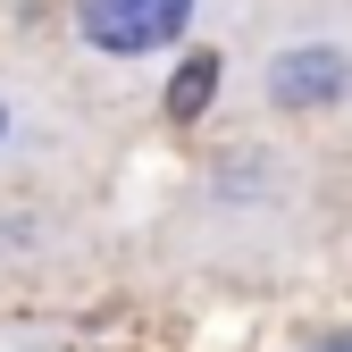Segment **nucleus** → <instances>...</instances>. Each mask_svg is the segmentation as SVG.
I'll use <instances>...</instances> for the list:
<instances>
[{
  "instance_id": "obj_1",
  "label": "nucleus",
  "mask_w": 352,
  "mask_h": 352,
  "mask_svg": "<svg viewBox=\"0 0 352 352\" xmlns=\"http://www.w3.org/2000/svg\"><path fill=\"white\" fill-rule=\"evenodd\" d=\"M235 76L252 118L277 135H352V0H260Z\"/></svg>"
},
{
  "instance_id": "obj_2",
  "label": "nucleus",
  "mask_w": 352,
  "mask_h": 352,
  "mask_svg": "<svg viewBox=\"0 0 352 352\" xmlns=\"http://www.w3.org/2000/svg\"><path fill=\"white\" fill-rule=\"evenodd\" d=\"M185 227L193 243H210L218 260H260V252H285L311 227V160L285 151V143H227L210 151L201 176L185 185V210L168 218Z\"/></svg>"
},
{
  "instance_id": "obj_3",
  "label": "nucleus",
  "mask_w": 352,
  "mask_h": 352,
  "mask_svg": "<svg viewBox=\"0 0 352 352\" xmlns=\"http://www.w3.org/2000/svg\"><path fill=\"white\" fill-rule=\"evenodd\" d=\"M210 34V0H67V51L93 76H151Z\"/></svg>"
},
{
  "instance_id": "obj_4",
  "label": "nucleus",
  "mask_w": 352,
  "mask_h": 352,
  "mask_svg": "<svg viewBox=\"0 0 352 352\" xmlns=\"http://www.w3.org/2000/svg\"><path fill=\"white\" fill-rule=\"evenodd\" d=\"M84 135V109H76V84L51 59H17L0 51V176L42 168L51 151H67Z\"/></svg>"
},
{
  "instance_id": "obj_5",
  "label": "nucleus",
  "mask_w": 352,
  "mask_h": 352,
  "mask_svg": "<svg viewBox=\"0 0 352 352\" xmlns=\"http://www.w3.org/2000/svg\"><path fill=\"white\" fill-rule=\"evenodd\" d=\"M218 84H227V51L193 42L185 59H168V84H160V118H168V126H193V118H210Z\"/></svg>"
},
{
  "instance_id": "obj_6",
  "label": "nucleus",
  "mask_w": 352,
  "mask_h": 352,
  "mask_svg": "<svg viewBox=\"0 0 352 352\" xmlns=\"http://www.w3.org/2000/svg\"><path fill=\"white\" fill-rule=\"evenodd\" d=\"M302 352H352V327H319V336H302Z\"/></svg>"
},
{
  "instance_id": "obj_7",
  "label": "nucleus",
  "mask_w": 352,
  "mask_h": 352,
  "mask_svg": "<svg viewBox=\"0 0 352 352\" xmlns=\"http://www.w3.org/2000/svg\"><path fill=\"white\" fill-rule=\"evenodd\" d=\"M17 352H51V344H17Z\"/></svg>"
}]
</instances>
